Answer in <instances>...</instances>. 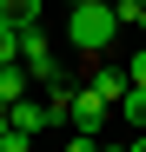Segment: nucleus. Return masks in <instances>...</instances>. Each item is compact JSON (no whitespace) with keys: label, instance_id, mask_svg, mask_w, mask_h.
I'll list each match as a JSON object with an SVG mask.
<instances>
[{"label":"nucleus","instance_id":"2","mask_svg":"<svg viewBox=\"0 0 146 152\" xmlns=\"http://www.w3.org/2000/svg\"><path fill=\"white\" fill-rule=\"evenodd\" d=\"M20 66H27L40 86H53V80H60V60H53V46H46L40 27H20Z\"/></svg>","mask_w":146,"mask_h":152},{"label":"nucleus","instance_id":"1","mask_svg":"<svg viewBox=\"0 0 146 152\" xmlns=\"http://www.w3.org/2000/svg\"><path fill=\"white\" fill-rule=\"evenodd\" d=\"M66 33H73V46H80L86 60H100L106 46H113V33H119V13H113V0H80V7L66 13Z\"/></svg>","mask_w":146,"mask_h":152},{"label":"nucleus","instance_id":"11","mask_svg":"<svg viewBox=\"0 0 146 152\" xmlns=\"http://www.w3.org/2000/svg\"><path fill=\"white\" fill-rule=\"evenodd\" d=\"M0 152H33V132H20V126H7V132H0Z\"/></svg>","mask_w":146,"mask_h":152},{"label":"nucleus","instance_id":"12","mask_svg":"<svg viewBox=\"0 0 146 152\" xmlns=\"http://www.w3.org/2000/svg\"><path fill=\"white\" fill-rule=\"evenodd\" d=\"M126 80H133V86H146V46H139V53L126 60Z\"/></svg>","mask_w":146,"mask_h":152},{"label":"nucleus","instance_id":"6","mask_svg":"<svg viewBox=\"0 0 146 152\" xmlns=\"http://www.w3.org/2000/svg\"><path fill=\"white\" fill-rule=\"evenodd\" d=\"M46 119H53V126H66V119H73V86H66V73L46 86Z\"/></svg>","mask_w":146,"mask_h":152},{"label":"nucleus","instance_id":"8","mask_svg":"<svg viewBox=\"0 0 146 152\" xmlns=\"http://www.w3.org/2000/svg\"><path fill=\"white\" fill-rule=\"evenodd\" d=\"M27 86H33L27 66H0V99H7V106H13V99H27Z\"/></svg>","mask_w":146,"mask_h":152},{"label":"nucleus","instance_id":"15","mask_svg":"<svg viewBox=\"0 0 146 152\" xmlns=\"http://www.w3.org/2000/svg\"><path fill=\"white\" fill-rule=\"evenodd\" d=\"M126 152H146V132H139V139H133V145H126Z\"/></svg>","mask_w":146,"mask_h":152},{"label":"nucleus","instance_id":"5","mask_svg":"<svg viewBox=\"0 0 146 152\" xmlns=\"http://www.w3.org/2000/svg\"><path fill=\"white\" fill-rule=\"evenodd\" d=\"M113 113H119V119H126V126H133V132H146V86H126V93H119V99H113Z\"/></svg>","mask_w":146,"mask_h":152},{"label":"nucleus","instance_id":"18","mask_svg":"<svg viewBox=\"0 0 146 152\" xmlns=\"http://www.w3.org/2000/svg\"><path fill=\"white\" fill-rule=\"evenodd\" d=\"M66 7H80V0H66Z\"/></svg>","mask_w":146,"mask_h":152},{"label":"nucleus","instance_id":"4","mask_svg":"<svg viewBox=\"0 0 146 152\" xmlns=\"http://www.w3.org/2000/svg\"><path fill=\"white\" fill-rule=\"evenodd\" d=\"M7 119L20 126V132H33V139L53 126V119H46V99H33V93H27V99H13V106H7Z\"/></svg>","mask_w":146,"mask_h":152},{"label":"nucleus","instance_id":"7","mask_svg":"<svg viewBox=\"0 0 146 152\" xmlns=\"http://www.w3.org/2000/svg\"><path fill=\"white\" fill-rule=\"evenodd\" d=\"M0 20L7 27H40V0H0Z\"/></svg>","mask_w":146,"mask_h":152},{"label":"nucleus","instance_id":"16","mask_svg":"<svg viewBox=\"0 0 146 152\" xmlns=\"http://www.w3.org/2000/svg\"><path fill=\"white\" fill-rule=\"evenodd\" d=\"M100 152H126V145H100Z\"/></svg>","mask_w":146,"mask_h":152},{"label":"nucleus","instance_id":"10","mask_svg":"<svg viewBox=\"0 0 146 152\" xmlns=\"http://www.w3.org/2000/svg\"><path fill=\"white\" fill-rule=\"evenodd\" d=\"M0 66H20V27L0 20Z\"/></svg>","mask_w":146,"mask_h":152},{"label":"nucleus","instance_id":"9","mask_svg":"<svg viewBox=\"0 0 146 152\" xmlns=\"http://www.w3.org/2000/svg\"><path fill=\"white\" fill-rule=\"evenodd\" d=\"M126 86H133V80H126L119 66H93V93H100V99H119Z\"/></svg>","mask_w":146,"mask_h":152},{"label":"nucleus","instance_id":"17","mask_svg":"<svg viewBox=\"0 0 146 152\" xmlns=\"http://www.w3.org/2000/svg\"><path fill=\"white\" fill-rule=\"evenodd\" d=\"M139 33H146V7H139Z\"/></svg>","mask_w":146,"mask_h":152},{"label":"nucleus","instance_id":"13","mask_svg":"<svg viewBox=\"0 0 146 152\" xmlns=\"http://www.w3.org/2000/svg\"><path fill=\"white\" fill-rule=\"evenodd\" d=\"M66 152H100V139H93V132H80V139H73Z\"/></svg>","mask_w":146,"mask_h":152},{"label":"nucleus","instance_id":"3","mask_svg":"<svg viewBox=\"0 0 146 152\" xmlns=\"http://www.w3.org/2000/svg\"><path fill=\"white\" fill-rule=\"evenodd\" d=\"M106 119H113V99H100L93 86H80V93H73V119H66V126H80V132H100Z\"/></svg>","mask_w":146,"mask_h":152},{"label":"nucleus","instance_id":"14","mask_svg":"<svg viewBox=\"0 0 146 152\" xmlns=\"http://www.w3.org/2000/svg\"><path fill=\"white\" fill-rule=\"evenodd\" d=\"M7 126H13V119H7V99H0V132H7Z\"/></svg>","mask_w":146,"mask_h":152}]
</instances>
